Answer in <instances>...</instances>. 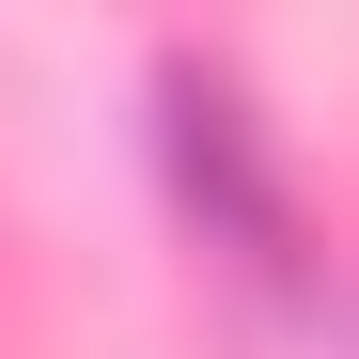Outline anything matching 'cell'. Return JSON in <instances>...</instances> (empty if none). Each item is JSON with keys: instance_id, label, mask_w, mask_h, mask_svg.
Returning a JSON list of instances; mask_svg holds the SVG:
<instances>
[{"instance_id": "6da1fadb", "label": "cell", "mask_w": 359, "mask_h": 359, "mask_svg": "<svg viewBox=\"0 0 359 359\" xmlns=\"http://www.w3.org/2000/svg\"><path fill=\"white\" fill-rule=\"evenodd\" d=\"M156 126H172V188H188V219L219 234L234 266H297V203H281V156L250 141V109H234V79H203V63H172L156 79Z\"/></svg>"}]
</instances>
